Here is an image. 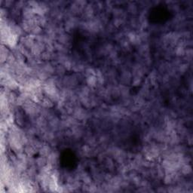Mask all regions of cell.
<instances>
[{
  "instance_id": "1",
  "label": "cell",
  "mask_w": 193,
  "mask_h": 193,
  "mask_svg": "<svg viewBox=\"0 0 193 193\" xmlns=\"http://www.w3.org/2000/svg\"><path fill=\"white\" fill-rule=\"evenodd\" d=\"M73 117L79 121H85L89 117V114L85 109L82 107H75L73 113H72Z\"/></svg>"
},
{
  "instance_id": "2",
  "label": "cell",
  "mask_w": 193,
  "mask_h": 193,
  "mask_svg": "<svg viewBox=\"0 0 193 193\" xmlns=\"http://www.w3.org/2000/svg\"><path fill=\"white\" fill-rule=\"evenodd\" d=\"M87 5L86 2L84 1H76L72 3L69 8V11L73 15H77V14L82 13L85 9V6Z\"/></svg>"
},
{
  "instance_id": "3",
  "label": "cell",
  "mask_w": 193,
  "mask_h": 193,
  "mask_svg": "<svg viewBox=\"0 0 193 193\" xmlns=\"http://www.w3.org/2000/svg\"><path fill=\"white\" fill-rule=\"evenodd\" d=\"M78 24V20L75 17H69L66 19V22H65V30L67 32H70V31L75 30Z\"/></svg>"
},
{
  "instance_id": "4",
  "label": "cell",
  "mask_w": 193,
  "mask_h": 193,
  "mask_svg": "<svg viewBox=\"0 0 193 193\" xmlns=\"http://www.w3.org/2000/svg\"><path fill=\"white\" fill-rule=\"evenodd\" d=\"M10 52L8 50V48H6V46L5 45H2V48H1V60L2 62L4 63L6 62L9 58V55H10Z\"/></svg>"
},
{
  "instance_id": "5",
  "label": "cell",
  "mask_w": 193,
  "mask_h": 193,
  "mask_svg": "<svg viewBox=\"0 0 193 193\" xmlns=\"http://www.w3.org/2000/svg\"><path fill=\"white\" fill-rule=\"evenodd\" d=\"M180 172H181L182 174L183 175H189L192 173V167H191L190 164H183V165L180 167Z\"/></svg>"
},
{
  "instance_id": "6",
  "label": "cell",
  "mask_w": 193,
  "mask_h": 193,
  "mask_svg": "<svg viewBox=\"0 0 193 193\" xmlns=\"http://www.w3.org/2000/svg\"><path fill=\"white\" fill-rule=\"evenodd\" d=\"M128 11L129 13L131 14V15H137V11H138V7H137V5L135 3L131 2L128 5Z\"/></svg>"
},
{
  "instance_id": "7",
  "label": "cell",
  "mask_w": 193,
  "mask_h": 193,
  "mask_svg": "<svg viewBox=\"0 0 193 193\" xmlns=\"http://www.w3.org/2000/svg\"><path fill=\"white\" fill-rule=\"evenodd\" d=\"M188 69V65L186 64H180V66H179V72H183V73H184V72H186V70H187Z\"/></svg>"
}]
</instances>
